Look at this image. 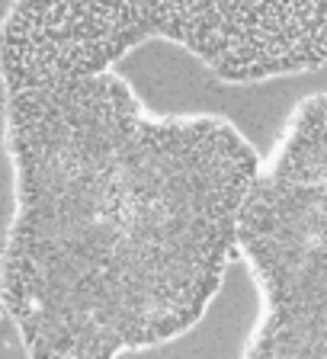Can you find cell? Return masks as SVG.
I'll list each match as a JSON object with an SVG mask.
<instances>
[{"label":"cell","instance_id":"obj_3","mask_svg":"<svg viewBox=\"0 0 327 359\" xmlns=\"http://www.w3.org/2000/svg\"><path fill=\"white\" fill-rule=\"evenodd\" d=\"M257 321L241 359H327V93L298 100L241 222Z\"/></svg>","mask_w":327,"mask_h":359},{"label":"cell","instance_id":"obj_1","mask_svg":"<svg viewBox=\"0 0 327 359\" xmlns=\"http://www.w3.org/2000/svg\"><path fill=\"white\" fill-rule=\"evenodd\" d=\"M13 218L0 305L26 359H122L186 337L241 260L263 157L215 112H154L109 67L7 90Z\"/></svg>","mask_w":327,"mask_h":359},{"label":"cell","instance_id":"obj_4","mask_svg":"<svg viewBox=\"0 0 327 359\" xmlns=\"http://www.w3.org/2000/svg\"><path fill=\"white\" fill-rule=\"evenodd\" d=\"M0 314H4V305H0Z\"/></svg>","mask_w":327,"mask_h":359},{"label":"cell","instance_id":"obj_2","mask_svg":"<svg viewBox=\"0 0 327 359\" xmlns=\"http://www.w3.org/2000/svg\"><path fill=\"white\" fill-rule=\"evenodd\" d=\"M173 42L222 83L247 87L327 65V0H10L4 93L116 67Z\"/></svg>","mask_w":327,"mask_h":359}]
</instances>
